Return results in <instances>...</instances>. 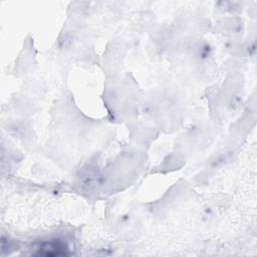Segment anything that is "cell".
Listing matches in <instances>:
<instances>
[{
  "instance_id": "cell-1",
  "label": "cell",
  "mask_w": 257,
  "mask_h": 257,
  "mask_svg": "<svg viewBox=\"0 0 257 257\" xmlns=\"http://www.w3.org/2000/svg\"><path fill=\"white\" fill-rule=\"evenodd\" d=\"M38 249L37 255H44V256H59V255H67L66 252L67 247L59 239H53L49 241L42 242Z\"/></svg>"
}]
</instances>
